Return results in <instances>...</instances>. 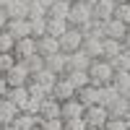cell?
Listing matches in <instances>:
<instances>
[{
	"label": "cell",
	"instance_id": "obj_17",
	"mask_svg": "<svg viewBox=\"0 0 130 130\" xmlns=\"http://www.w3.org/2000/svg\"><path fill=\"white\" fill-rule=\"evenodd\" d=\"M115 3H109V0H102L99 5H94V21H99V24H107V21L115 18Z\"/></svg>",
	"mask_w": 130,
	"mask_h": 130
},
{
	"label": "cell",
	"instance_id": "obj_10",
	"mask_svg": "<svg viewBox=\"0 0 130 130\" xmlns=\"http://www.w3.org/2000/svg\"><path fill=\"white\" fill-rule=\"evenodd\" d=\"M104 31H107V39L125 42V37H127L130 26H127V24H122V21H117V18H112V21H107V24H104Z\"/></svg>",
	"mask_w": 130,
	"mask_h": 130
},
{
	"label": "cell",
	"instance_id": "obj_12",
	"mask_svg": "<svg viewBox=\"0 0 130 130\" xmlns=\"http://www.w3.org/2000/svg\"><path fill=\"white\" fill-rule=\"evenodd\" d=\"M83 52H86L91 60H104V39H99V37H86Z\"/></svg>",
	"mask_w": 130,
	"mask_h": 130
},
{
	"label": "cell",
	"instance_id": "obj_38",
	"mask_svg": "<svg viewBox=\"0 0 130 130\" xmlns=\"http://www.w3.org/2000/svg\"><path fill=\"white\" fill-rule=\"evenodd\" d=\"M65 130H89L83 117H75V120H65Z\"/></svg>",
	"mask_w": 130,
	"mask_h": 130
},
{
	"label": "cell",
	"instance_id": "obj_23",
	"mask_svg": "<svg viewBox=\"0 0 130 130\" xmlns=\"http://www.w3.org/2000/svg\"><path fill=\"white\" fill-rule=\"evenodd\" d=\"M125 52V44L122 42H117V39H104V60H117Z\"/></svg>",
	"mask_w": 130,
	"mask_h": 130
},
{
	"label": "cell",
	"instance_id": "obj_8",
	"mask_svg": "<svg viewBox=\"0 0 130 130\" xmlns=\"http://www.w3.org/2000/svg\"><path fill=\"white\" fill-rule=\"evenodd\" d=\"M39 117L42 120H57V117H62V104L55 99V96H47V99L42 102Z\"/></svg>",
	"mask_w": 130,
	"mask_h": 130
},
{
	"label": "cell",
	"instance_id": "obj_4",
	"mask_svg": "<svg viewBox=\"0 0 130 130\" xmlns=\"http://www.w3.org/2000/svg\"><path fill=\"white\" fill-rule=\"evenodd\" d=\"M83 42H86L83 31H81V29H73V26H70V31H68V34H65V37L60 39V50L65 52V55H73V52L83 50Z\"/></svg>",
	"mask_w": 130,
	"mask_h": 130
},
{
	"label": "cell",
	"instance_id": "obj_55",
	"mask_svg": "<svg viewBox=\"0 0 130 130\" xmlns=\"http://www.w3.org/2000/svg\"><path fill=\"white\" fill-rule=\"evenodd\" d=\"M0 8H3V5H0Z\"/></svg>",
	"mask_w": 130,
	"mask_h": 130
},
{
	"label": "cell",
	"instance_id": "obj_45",
	"mask_svg": "<svg viewBox=\"0 0 130 130\" xmlns=\"http://www.w3.org/2000/svg\"><path fill=\"white\" fill-rule=\"evenodd\" d=\"M39 3H44V5H47V8H50V5H52V3H55V0H39Z\"/></svg>",
	"mask_w": 130,
	"mask_h": 130
},
{
	"label": "cell",
	"instance_id": "obj_47",
	"mask_svg": "<svg viewBox=\"0 0 130 130\" xmlns=\"http://www.w3.org/2000/svg\"><path fill=\"white\" fill-rule=\"evenodd\" d=\"M68 3H70V5H75V3H83V0H68Z\"/></svg>",
	"mask_w": 130,
	"mask_h": 130
},
{
	"label": "cell",
	"instance_id": "obj_41",
	"mask_svg": "<svg viewBox=\"0 0 130 130\" xmlns=\"http://www.w3.org/2000/svg\"><path fill=\"white\" fill-rule=\"evenodd\" d=\"M8 24H10L8 10H5V8H0V31H5V29H8Z\"/></svg>",
	"mask_w": 130,
	"mask_h": 130
},
{
	"label": "cell",
	"instance_id": "obj_9",
	"mask_svg": "<svg viewBox=\"0 0 130 130\" xmlns=\"http://www.w3.org/2000/svg\"><path fill=\"white\" fill-rule=\"evenodd\" d=\"M21 109L10 102V99H0V125H13L18 120Z\"/></svg>",
	"mask_w": 130,
	"mask_h": 130
},
{
	"label": "cell",
	"instance_id": "obj_22",
	"mask_svg": "<svg viewBox=\"0 0 130 130\" xmlns=\"http://www.w3.org/2000/svg\"><path fill=\"white\" fill-rule=\"evenodd\" d=\"M70 31V24L65 18H50V26H47V37H55V39H62L65 34Z\"/></svg>",
	"mask_w": 130,
	"mask_h": 130
},
{
	"label": "cell",
	"instance_id": "obj_35",
	"mask_svg": "<svg viewBox=\"0 0 130 130\" xmlns=\"http://www.w3.org/2000/svg\"><path fill=\"white\" fill-rule=\"evenodd\" d=\"M26 68H29V73H31V78H34L37 73H42V70L47 68V65H44V57H42V55H34L31 60H26Z\"/></svg>",
	"mask_w": 130,
	"mask_h": 130
},
{
	"label": "cell",
	"instance_id": "obj_25",
	"mask_svg": "<svg viewBox=\"0 0 130 130\" xmlns=\"http://www.w3.org/2000/svg\"><path fill=\"white\" fill-rule=\"evenodd\" d=\"M65 78H68V81L75 86V91H81V89H86V86H91V75L86 73V70H73V73H65Z\"/></svg>",
	"mask_w": 130,
	"mask_h": 130
},
{
	"label": "cell",
	"instance_id": "obj_31",
	"mask_svg": "<svg viewBox=\"0 0 130 130\" xmlns=\"http://www.w3.org/2000/svg\"><path fill=\"white\" fill-rule=\"evenodd\" d=\"M26 89H29V94H31V99H34V102H44L47 96H52V94H50V91L44 89V86H39V83H37L34 78H31V83L26 86Z\"/></svg>",
	"mask_w": 130,
	"mask_h": 130
},
{
	"label": "cell",
	"instance_id": "obj_24",
	"mask_svg": "<svg viewBox=\"0 0 130 130\" xmlns=\"http://www.w3.org/2000/svg\"><path fill=\"white\" fill-rule=\"evenodd\" d=\"M42 122H44V120H42V117L39 115H26V112H21L18 115V120L13 122L18 130H34L37 125H42Z\"/></svg>",
	"mask_w": 130,
	"mask_h": 130
},
{
	"label": "cell",
	"instance_id": "obj_54",
	"mask_svg": "<svg viewBox=\"0 0 130 130\" xmlns=\"http://www.w3.org/2000/svg\"><path fill=\"white\" fill-rule=\"evenodd\" d=\"M29 3H31V0H29Z\"/></svg>",
	"mask_w": 130,
	"mask_h": 130
},
{
	"label": "cell",
	"instance_id": "obj_5",
	"mask_svg": "<svg viewBox=\"0 0 130 130\" xmlns=\"http://www.w3.org/2000/svg\"><path fill=\"white\" fill-rule=\"evenodd\" d=\"M13 55H16V60H18V62H26V60H31L34 55H39V42H37L34 37H26V39L16 42Z\"/></svg>",
	"mask_w": 130,
	"mask_h": 130
},
{
	"label": "cell",
	"instance_id": "obj_43",
	"mask_svg": "<svg viewBox=\"0 0 130 130\" xmlns=\"http://www.w3.org/2000/svg\"><path fill=\"white\" fill-rule=\"evenodd\" d=\"M122 44H125V50L130 52V31H127V37H125V42H122Z\"/></svg>",
	"mask_w": 130,
	"mask_h": 130
},
{
	"label": "cell",
	"instance_id": "obj_48",
	"mask_svg": "<svg viewBox=\"0 0 130 130\" xmlns=\"http://www.w3.org/2000/svg\"><path fill=\"white\" fill-rule=\"evenodd\" d=\"M34 130H44V127H42V125H37V127H34Z\"/></svg>",
	"mask_w": 130,
	"mask_h": 130
},
{
	"label": "cell",
	"instance_id": "obj_46",
	"mask_svg": "<svg viewBox=\"0 0 130 130\" xmlns=\"http://www.w3.org/2000/svg\"><path fill=\"white\" fill-rule=\"evenodd\" d=\"M5 130H18V127L16 125H5Z\"/></svg>",
	"mask_w": 130,
	"mask_h": 130
},
{
	"label": "cell",
	"instance_id": "obj_7",
	"mask_svg": "<svg viewBox=\"0 0 130 130\" xmlns=\"http://www.w3.org/2000/svg\"><path fill=\"white\" fill-rule=\"evenodd\" d=\"M75 94H78V91H75V86H73L68 78H65V75H62V78L55 83V89H52V96H55L60 104H65V102L75 99Z\"/></svg>",
	"mask_w": 130,
	"mask_h": 130
},
{
	"label": "cell",
	"instance_id": "obj_13",
	"mask_svg": "<svg viewBox=\"0 0 130 130\" xmlns=\"http://www.w3.org/2000/svg\"><path fill=\"white\" fill-rule=\"evenodd\" d=\"M44 65H47V70H52L55 75H62L68 73V55L65 52H60V55H52V57H44Z\"/></svg>",
	"mask_w": 130,
	"mask_h": 130
},
{
	"label": "cell",
	"instance_id": "obj_15",
	"mask_svg": "<svg viewBox=\"0 0 130 130\" xmlns=\"http://www.w3.org/2000/svg\"><path fill=\"white\" fill-rule=\"evenodd\" d=\"M5 99H10V102H13L18 109H21V112H24L26 107H29V102H31V94H29L26 86H18V89H10V91H8Z\"/></svg>",
	"mask_w": 130,
	"mask_h": 130
},
{
	"label": "cell",
	"instance_id": "obj_26",
	"mask_svg": "<svg viewBox=\"0 0 130 130\" xmlns=\"http://www.w3.org/2000/svg\"><path fill=\"white\" fill-rule=\"evenodd\" d=\"M130 115V102L125 99V96H120L112 107H109V117H117V120H127Z\"/></svg>",
	"mask_w": 130,
	"mask_h": 130
},
{
	"label": "cell",
	"instance_id": "obj_21",
	"mask_svg": "<svg viewBox=\"0 0 130 130\" xmlns=\"http://www.w3.org/2000/svg\"><path fill=\"white\" fill-rule=\"evenodd\" d=\"M86 115V107L78 99H70L62 104V120H75V117H83Z\"/></svg>",
	"mask_w": 130,
	"mask_h": 130
},
{
	"label": "cell",
	"instance_id": "obj_30",
	"mask_svg": "<svg viewBox=\"0 0 130 130\" xmlns=\"http://www.w3.org/2000/svg\"><path fill=\"white\" fill-rule=\"evenodd\" d=\"M16 50V39L10 31H0V55H10Z\"/></svg>",
	"mask_w": 130,
	"mask_h": 130
},
{
	"label": "cell",
	"instance_id": "obj_40",
	"mask_svg": "<svg viewBox=\"0 0 130 130\" xmlns=\"http://www.w3.org/2000/svg\"><path fill=\"white\" fill-rule=\"evenodd\" d=\"M107 130H130V127H127V120H117V117H112V120L107 122Z\"/></svg>",
	"mask_w": 130,
	"mask_h": 130
},
{
	"label": "cell",
	"instance_id": "obj_19",
	"mask_svg": "<svg viewBox=\"0 0 130 130\" xmlns=\"http://www.w3.org/2000/svg\"><path fill=\"white\" fill-rule=\"evenodd\" d=\"M75 99H78L86 109H89V107H96L99 104V89H96V86H86V89H81L75 94Z\"/></svg>",
	"mask_w": 130,
	"mask_h": 130
},
{
	"label": "cell",
	"instance_id": "obj_37",
	"mask_svg": "<svg viewBox=\"0 0 130 130\" xmlns=\"http://www.w3.org/2000/svg\"><path fill=\"white\" fill-rule=\"evenodd\" d=\"M115 18L130 26V3H117V8H115Z\"/></svg>",
	"mask_w": 130,
	"mask_h": 130
},
{
	"label": "cell",
	"instance_id": "obj_20",
	"mask_svg": "<svg viewBox=\"0 0 130 130\" xmlns=\"http://www.w3.org/2000/svg\"><path fill=\"white\" fill-rule=\"evenodd\" d=\"M120 96H122V94L117 91V86H115V83H109V86H102V89H99V104L109 109V107H112L117 99H120Z\"/></svg>",
	"mask_w": 130,
	"mask_h": 130
},
{
	"label": "cell",
	"instance_id": "obj_44",
	"mask_svg": "<svg viewBox=\"0 0 130 130\" xmlns=\"http://www.w3.org/2000/svg\"><path fill=\"white\" fill-rule=\"evenodd\" d=\"M83 3H86V5H91V8H94V5H99V3H102V0H83Z\"/></svg>",
	"mask_w": 130,
	"mask_h": 130
},
{
	"label": "cell",
	"instance_id": "obj_49",
	"mask_svg": "<svg viewBox=\"0 0 130 130\" xmlns=\"http://www.w3.org/2000/svg\"><path fill=\"white\" fill-rule=\"evenodd\" d=\"M109 3H115V5H117V3H120V0H109Z\"/></svg>",
	"mask_w": 130,
	"mask_h": 130
},
{
	"label": "cell",
	"instance_id": "obj_39",
	"mask_svg": "<svg viewBox=\"0 0 130 130\" xmlns=\"http://www.w3.org/2000/svg\"><path fill=\"white\" fill-rule=\"evenodd\" d=\"M42 127H44V130H65V120H62V117H57V120H44Z\"/></svg>",
	"mask_w": 130,
	"mask_h": 130
},
{
	"label": "cell",
	"instance_id": "obj_42",
	"mask_svg": "<svg viewBox=\"0 0 130 130\" xmlns=\"http://www.w3.org/2000/svg\"><path fill=\"white\" fill-rule=\"evenodd\" d=\"M8 91H10V86H8V81H5V75H0V99H5Z\"/></svg>",
	"mask_w": 130,
	"mask_h": 130
},
{
	"label": "cell",
	"instance_id": "obj_36",
	"mask_svg": "<svg viewBox=\"0 0 130 130\" xmlns=\"http://www.w3.org/2000/svg\"><path fill=\"white\" fill-rule=\"evenodd\" d=\"M16 55H13V52H10V55H0V75H8L10 70H13L16 68Z\"/></svg>",
	"mask_w": 130,
	"mask_h": 130
},
{
	"label": "cell",
	"instance_id": "obj_27",
	"mask_svg": "<svg viewBox=\"0 0 130 130\" xmlns=\"http://www.w3.org/2000/svg\"><path fill=\"white\" fill-rule=\"evenodd\" d=\"M50 18H65L68 21V16H70V3L68 0H55V3L50 5V13H47Z\"/></svg>",
	"mask_w": 130,
	"mask_h": 130
},
{
	"label": "cell",
	"instance_id": "obj_51",
	"mask_svg": "<svg viewBox=\"0 0 130 130\" xmlns=\"http://www.w3.org/2000/svg\"><path fill=\"white\" fill-rule=\"evenodd\" d=\"M120 3H130V0H120Z\"/></svg>",
	"mask_w": 130,
	"mask_h": 130
},
{
	"label": "cell",
	"instance_id": "obj_11",
	"mask_svg": "<svg viewBox=\"0 0 130 130\" xmlns=\"http://www.w3.org/2000/svg\"><path fill=\"white\" fill-rule=\"evenodd\" d=\"M91 62L94 60L86 55L83 50H78V52H73V55H68V73H73V70H86V73H89Z\"/></svg>",
	"mask_w": 130,
	"mask_h": 130
},
{
	"label": "cell",
	"instance_id": "obj_32",
	"mask_svg": "<svg viewBox=\"0 0 130 130\" xmlns=\"http://www.w3.org/2000/svg\"><path fill=\"white\" fill-rule=\"evenodd\" d=\"M47 26H50V18H34L31 21V37L34 39L47 37Z\"/></svg>",
	"mask_w": 130,
	"mask_h": 130
},
{
	"label": "cell",
	"instance_id": "obj_16",
	"mask_svg": "<svg viewBox=\"0 0 130 130\" xmlns=\"http://www.w3.org/2000/svg\"><path fill=\"white\" fill-rule=\"evenodd\" d=\"M5 31H10V34H13V39L21 42V39L31 37V21H29V18H24V21H10Z\"/></svg>",
	"mask_w": 130,
	"mask_h": 130
},
{
	"label": "cell",
	"instance_id": "obj_50",
	"mask_svg": "<svg viewBox=\"0 0 130 130\" xmlns=\"http://www.w3.org/2000/svg\"><path fill=\"white\" fill-rule=\"evenodd\" d=\"M127 127H130V115H127Z\"/></svg>",
	"mask_w": 130,
	"mask_h": 130
},
{
	"label": "cell",
	"instance_id": "obj_33",
	"mask_svg": "<svg viewBox=\"0 0 130 130\" xmlns=\"http://www.w3.org/2000/svg\"><path fill=\"white\" fill-rule=\"evenodd\" d=\"M115 86H117V91H120L122 96L130 91V73H115V81H112Z\"/></svg>",
	"mask_w": 130,
	"mask_h": 130
},
{
	"label": "cell",
	"instance_id": "obj_2",
	"mask_svg": "<svg viewBox=\"0 0 130 130\" xmlns=\"http://www.w3.org/2000/svg\"><path fill=\"white\" fill-rule=\"evenodd\" d=\"M83 120L89 125V130H102V127H107V122H109L112 117H109V109H107V107L96 104V107H89V109H86Z\"/></svg>",
	"mask_w": 130,
	"mask_h": 130
},
{
	"label": "cell",
	"instance_id": "obj_1",
	"mask_svg": "<svg viewBox=\"0 0 130 130\" xmlns=\"http://www.w3.org/2000/svg\"><path fill=\"white\" fill-rule=\"evenodd\" d=\"M89 75H91V86H96V89L109 86L115 81V65L109 60H94L89 68Z\"/></svg>",
	"mask_w": 130,
	"mask_h": 130
},
{
	"label": "cell",
	"instance_id": "obj_28",
	"mask_svg": "<svg viewBox=\"0 0 130 130\" xmlns=\"http://www.w3.org/2000/svg\"><path fill=\"white\" fill-rule=\"evenodd\" d=\"M34 81H37L39 86H44V89H47V91L52 94V89H55V83L60 81V75H55L52 70H47V68H44L42 73H37V75H34Z\"/></svg>",
	"mask_w": 130,
	"mask_h": 130
},
{
	"label": "cell",
	"instance_id": "obj_52",
	"mask_svg": "<svg viewBox=\"0 0 130 130\" xmlns=\"http://www.w3.org/2000/svg\"><path fill=\"white\" fill-rule=\"evenodd\" d=\"M0 130H5V125H0Z\"/></svg>",
	"mask_w": 130,
	"mask_h": 130
},
{
	"label": "cell",
	"instance_id": "obj_14",
	"mask_svg": "<svg viewBox=\"0 0 130 130\" xmlns=\"http://www.w3.org/2000/svg\"><path fill=\"white\" fill-rule=\"evenodd\" d=\"M29 0H13V3H8L5 5V10H8V16H10V21H24V18H29Z\"/></svg>",
	"mask_w": 130,
	"mask_h": 130
},
{
	"label": "cell",
	"instance_id": "obj_29",
	"mask_svg": "<svg viewBox=\"0 0 130 130\" xmlns=\"http://www.w3.org/2000/svg\"><path fill=\"white\" fill-rule=\"evenodd\" d=\"M50 8L44 3H39V0H31V5H29V21H34V18H50Z\"/></svg>",
	"mask_w": 130,
	"mask_h": 130
},
{
	"label": "cell",
	"instance_id": "obj_34",
	"mask_svg": "<svg viewBox=\"0 0 130 130\" xmlns=\"http://www.w3.org/2000/svg\"><path fill=\"white\" fill-rule=\"evenodd\" d=\"M112 65H115V73H130V52L125 50L117 60H112Z\"/></svg>",
	"mask_w": 130,
	"mask_h": 130
},
{
	"label": "cell",
	"instance_id": "obj_6",
	"mask_svg": "<svg viewBox=\"0 0 130 130\" xmlns=\"http://www.w3.org/2000/svg\"><path fill=\"white\" fill-rule=\"evenodd\" d=\"M5 81H8V86H10V89H18V86H29V83H31V73H29V68H26V62H16V68L5 75Z\"/></svg>",
	"mask_w": 130,
	"mask_h": 130
},
{
	"label": "cell",
	"instance_id": "obj_18",
	"mask_svg": "<svg viewBox=\"0 0 130 130\" xmlns=\"http://www.w3.org/2000/svg\"><path fill=\"white\" fill-rule=\"evenodd\" d=\"M39 42V55L42 57H52V55H60V39H55V37H42V39H37Z\"/></svg>",
	"mask_w": 130,
	"mask_h": 130
},
{
	"label": "cell",
	"instance_id": "obj_53",
	"mask_svg": "<svg viewBox=\"0 0 130 130\" xmlns=\"http://www.w3.org/2000/svg\"><path fill=\"white\" fill-rule=\"evenodd\" d=\"M102 130H107V127H102Z\"/></svg>",
	"mask_w": 130,
	"mask_h": 130
},
{
	"label": "cell",
	"instance_id": "obj_3",
	"mask_svg": "<svg viewBox=\"0 0 130 130\" xmlns=\"http://www.w3.org/2000/svg\"><path fill=\"white\" fill-rule=\"evenodd\" d=\"M94 21V8L91 5H86V3H75L70 5V16H68V24L73 29H81L86 24H91Z\"/></svg>",
	"mask_w": 130,
	"mask_h": 130
}]
</instances>
